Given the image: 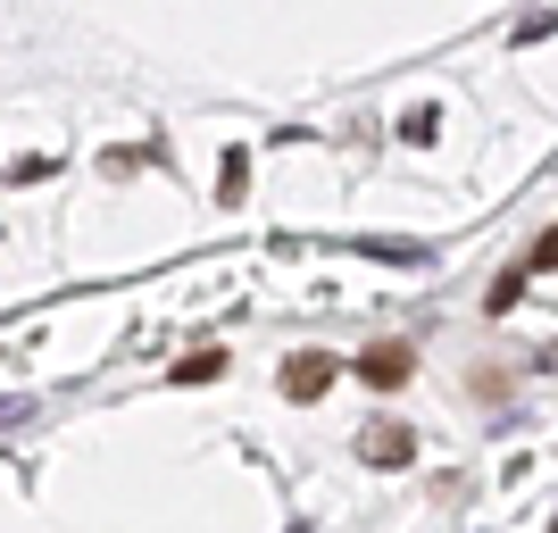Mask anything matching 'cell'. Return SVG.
I'll return each mask as SVG.
<instances>
[{"label":"cell","mask_w":558,"mask_h":533,"mask_svg":"<svg viewBox=\"0 0 558 533\" xmlns=\"http://www.w3.org/2000/svg\"><path fill=\"white\" fill-rule=\"evenodd\" d=\"M242 184H251V150H226V201H242Z\"/></svg>","instance_id":"5b68a950"},{"label":"cell","mask_w":558,"mask_h":533,"mask_svg":"<svg viewBox=\"0 0 558 533\" xmlns=\"http://www.w3.org/2000/svg\"><path fill=\"white\" fill-rule=\"evenodd\" d=\"M175 375H184V384H209V375H226V350H192Z\"/></svg>","instance_id":"277c9868"},{"label":"cell","mask_w":558,"mask_h":533,"mask_svg":"<svg viewBox=\"0 0 558 533\" xmlns=\"http://www.w3.org/2000/svg\"><path fill=\"white\" fill-rule=\"evenodd\" d=\"M333 375H342V359H333V350H292L276 384H283V400H326Z\"/></svg>","instance_id":"6da1fadb"},{"label":"cell","mask_w":558,"mask_h":533,"mask_svg":"<svg viewBox=\"0 0 558 533\" xmlns=\"http://www.w3.org/2000/svg\"><path fill=\"white\" fill-rule=\"evenodd\" d=\"M359 459H367V467H409V459H417V434L392 425V417H375L367 434H359Z\"/></svg>","instance_id":"3957f363"},{"label":"cell","mask_w":558,"mask_h":533,"mask_svg":"<svg viewBox=\"0 0 558 533\" xmlns=\"http://www.w3.org/2000/svg\"><path fill=\"white\" fill-rule=\"evenodd\" d=\"M409 367H417V350H409V342H367V350H359V375H367L375 392H400Z\"/></svg>","instance_id":"7a4b0ae2"}]
</instances>
